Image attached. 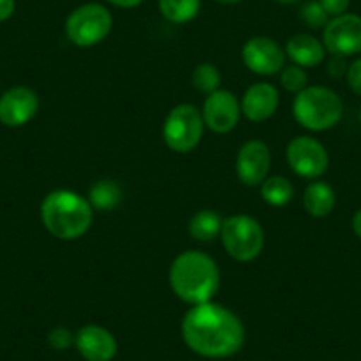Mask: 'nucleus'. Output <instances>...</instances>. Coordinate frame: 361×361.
<instances>
[{"mask_svg":"<svg viewBox=\"0 0 361 361\" xmlns=\"http://www.w3.org/2000/svg\"><path fill=\"white\" fill-rule=\"evenodd\" d=\"M220 71L213 64H200L197 66L192 75L193 87L202 94H213L214 90L220 89Z\"/></svg>","mask_w":361,"mask_h":361,"instance_id":"22","label":"nucleus"},{"mask_svg":"<svg viewBox=\"0 0 361 361\" xmlns=\"http://www.w3.org/2000/svg\"><path fill=\"white\" fill-rule=\"evenodd\" d=\"M15 0H0V22H6L15 13Z\"/></svg>","mask_w":361,"mask_h":361,"instance_id":"28","label":"nucleus"},{"mask_svg":"<svg viewBox=\"0 0 361 361\" xmlns=\"http://www.w3.org/2000/svg\"><path fill=\"white\" fill-rule=\"evenodd\" d=\"M360 123H361V110H360Z\"/></svg>","mask_w":361,"mask_h":361,"instance_id":"34","label":"nucleus"},{"mask_svg":"<svg viewBox=\"0 0 361 361\" xmlns=\"http://www.w3.org/2000/svg\"><path fill=\"white\" fill-rule=\"evenodd\" d=\"M216 2H220V4H238V2H241V0H216Z\"/></svg>","mask_w":361,"mask_h":361,"instance_id":"32","label":"nucleus"},{"mask_svg":"<svg viewBox=\"0 0 361 361\" xmlns=\"http://www.w3.org/2000/svg\"><path fill=\"white\" fill-rule=\"evenodd\" d=\"M158 4L163 18L177 25L192 22L200 11V0H158Z\"/></svg>","mask_w":361,"mask_h":361,"instance_id":"20","label":"nucleus"},{"mask_svg":"<svg viewBox=\"0 0 361 361\" xmlns=\"http://www.w3.org/2000/svg\"><path fill=\"white\" fill-rule=\"evenodd\" d=\"M336 195L331 186L322 180H314L307 186L303 195V206L314 218H324L335 209Z\"/></svg>","mask_w":361,"mask_h":361,"instance_id":"17","label":"nucleus"},{"mask_svg":"<svg viewBox=\"0 0 361 361\" xmlns=\"http://www.w3.org/2000/svg\"><path fill=\"white\" fill-rule=\"evenodd\" d=\"M221 224H224V220H221V216L216 213V211L204 209V211H199V213L190 220L188 228L193 239L207 243V241H213L214 238L220 235Z\"/></svg>","mask_w":361,"mask_h":361,"instance_id":"18","label":"nucleus"},{"mask_svg":"<svg viewBox=\"0 0 361 361\" xmlns=\"http://www.w3.org/2000/svg\"><path fill=\"white\" fill-rule=\"evenodd\" d=\"M48 343L54 347L55 350H64L68 347L75 345V335L69 331L68 328H55L48 335Z\"/></svg>","mask_w":361,"mask_h":361,"instance_id":"25","label":"nucleus"},{"mask_svg":"<svg viewBox=\"0 0 361 361\" xmlns=\"http://www.w3.org/2000/svg\"><path fill=\"white\" fill-rule=\"evenodd\" d=\"M287 161L294 173L305 179H317L328 170V151L312 137L293 138L287 145Z\"/></svg>","mask_w":361,"mask_h":361,"instance_id":"8","label":"nucleus"},{"mask_svg":"<svg viewBox=\"0 0 361 361\" xmlns=\"http://www.w3.org/2000/svg\"><path fill=\"white\" fill-rule=\"evenodd\" d=\"M353 231H354V234H356L357 238L361 239V209L357 211L356 214H354V218H353Z\"/></svg>","mask_w":361,"mask_h":361,"instance_id":"31","label":"nucleus"},{"mask_svg":"<svg viewBox=\"0 0 361 361\" xmlns=\"http://www.w3.org/2000/svg\"><path fill=\"white\" fill-rule=\"evenodd\" d=\"M329 73H331V76H336V78L342 76L343 73H347L343 57H335V55H333V61L329 62Z\"/></svg>","mask_w":361,"mask_h":361,"instance_id":"29","label":"nucleus"},{"mask_svg":"<svg viewBox=\"0 0 361 361\" xmlns=\"http://www.w3.org/2000/svg\"><path fill=\"white\" fill-rule=\"evenodd\" d=\"M241 117V103L231 90L218 89L204 102V124L214 133H228L234 130Z\"/></svg>","mask_w":361,"mask_h":361,"instance_id":"11","label":"nucleus"},{"mask_svg":"<svg viewBox=\"0 0 361 361\" xmlns=\"http://www.w3.org/2000/svg\"><path fill=\"white\" fill-rule=\"evenodd\" d=\"M110 4L117 6V8H124V9H131V8H137L140 6L144 0H106Z\"/></svg>","mask_w":361,"mask_h":361,"instance_id":"30","label":"nucleus"},{"mask_svg":"<svg viewBox=\"0 0 361 361\" xmlns=\"http://www.w3.org/2000/svg\"><path fill=\"white\" fill-rule=\"evenodd\" d=\"M75 347L87 361H110L117 353L116 336L98 324H87L75 335Z\"/></svg>","mask_w":361,"mask_h":361,"instance_id":"14","label":"nucleus"},{"mask_svg":"<svg viewBox=\"0 0 361 361\" xmlns=\"http://www.w3.org/2000/svg\"><path fill=\"white\" fill-rule=\"evenodd\" d=\"M276 2H282V4H294V2H300V0H276Z\"/></svg>","mask_w":361,"mask_h":361,"instance_id":"33","label":"nucleus"},{"mask_svg":"<svg viewBox=\"0 0 361 361\" xmlns=\"http://www.w3.org/2000/svg\"><path fill=\"white\" fill-rule=\"evenodd\" d=\"M280 105L279 90L271 83H253L246 89L241 99V112L252 123H264L275 116Z\"/></svg>","mask_w":361,"mask_h":361,"instance_id":"15","label":"nucleus"},{"mask_svg":"<svg viewBox=\"0 0 361 361\" xmlns=\"http://www.w3.org/2000/svg\"><path fill=\"white\" fill-rule=\"evenodd\" d=\"M170 287L185 303L202 305L213 300L220 289V269L213 257L199 250H188L170 266Z\"/></svg>","mask_w":361,"mask_h":361,"instance_id":"2","label":"nucleus"},{"mask_svg":"<svg viewBox=\"0 0 361 361\" xmlns=\"http://www.w3.org/2000/svg\"><path fill=\"white\" fill-rule=\"evenodd\" d=\"M121 199H123V192H121L119 185L114 183V180L103 179L90 186L89 202L92 209L112 211L119 206Z\"/></svg>","mask_w":361,"mask_h":361,"instance_id":"19","label":"nucleus"},{"mask_svg":"<svg viewBox=\"0 0 361 361\" xmlns=\"http://www.w3.org/2000/svg\"><path fill=\"white\" fill-rule=\"evenodd\" d=\"M220 239L232 259L250 262L257 259L264 248V231L255 218L248 214H234L221 224Z\"/></svg>","mask_w":361,"mask_h":361,"instance_id":"5","label":"nucleus"},{"mask_svg":"<svg viewBox=\"0 0 361 361\" xmlns=\"http://www.w3.org/2000/svg\"><path fill=\"white\" fill-rule=\"evenodd\" d=\"M347 83H349L350 90L354 94L361 96V59L354 61L353 64L347 68Z\"/></svg>","mask_w":361,"mask_h":361,"instance_id":"26","label":"nucleus"},{"mask_svg":"<svg viewBox=\"0 0 361 361\" xmlns=\"http://www.w3.org/2000/svg\"><path fill=\"white\" fill-rule=\"evenodd\" d=\"M260 195H262L264 202H267L269 206L282 207L293 200L294 188L287 177H269L260 185Z\"/></svg>","mask_w":361,"mask_h":361,"instance_id":"21","label":"nucleus"},{"mask_svg":"<svg viewBox=\"0 0 361 361\" xmlns=\"http://www.w3.org/2000/svg\"><path fill=\"white\" fill-rule=\"evenodd\" d=\"M301 20L305 25L312 27V29H321V27L328 25L329 15L324 11L319 0H310L301 8Z\"/></svg>","mask_w":361,"mask_h":361,"instance_id":"24","label":"nucleus"},{"mask_svg":"<svg viewBox=\"0 0 361 361\" xmlns=\"http://www.w3.org/2000/svg\"><path fill=\"white\" fill-rule=\"evenodd\" d=\"M114 25L112 13L102 4H83L76 8L66 20V36L73 44L89 48L102 43Z\"/></svg>","mask_w":361,"mask_h":361,"instance_id":"6","label":"nucleus"},{"mask_svg":"<svg viewBox=\"0 0 361 361\" xmlns=\"http://www.w3.org/2000/svg\"><path fill=\"white\" fill-rule=\"evenodd\" d=\"M39 109V98L30 87H11L0 96V123L20 128L29 123Z\"/></svg>","mask_w":361,"mask_h":361,"instance_id":"12","label":"nucleus"},{"mask_svg":"<svg viewBox=\"0 0 361 361\" xmlns=\"http://www.w3.org/2000/svg\"><path fill=\"white\" fill-rule=\"evenodd\" d=\"M343 103L335 90L328 87H307L293 103V116L298 123L310 131H326L340 123Z\"/></svg>","mask_w":361,"mask_h":361,"instance_id":"4","label":"nucleus"},{"mask_svg":"<svg viewBox=\"0 0 361 361\" xmlns=\"http://www.w3.org/2000/svg\"><path fill=\"white\" fill-rule=\"evenodd\" d=\"M286 55L301 68H315L324 61L326 48L310 34H296L287 41Z\"/></svg>","mask_w":361,"mask_h":361,"instance_id":"16","label":"nucleus"},{"mask_svg":"<svg viewBox=\"0 0 361 361\" xmlns=\"http://www.w3.org/2000/svg\"><path fill=\"white\" fill-rule=\"evenodd\" d=\"M202 112L193 105L183 103L170 110L163 124V140L172 151L192 152L200 144L204 135Z\"/></svg>","mask_w":361,"mask_h":361,"instance_id":"7","label":"nucleus"},{"mask_svg":"<svg viewBox=\"0 0 361 361\" xmlns=\"http://www.w3.org/2000/svg\"><path fill=\"white\" fill-rule=\"evenodd\" d=\"M321 2V6L324 8V11L328 13L329 16H340L343 15V13L349 9V4H350V0H319Z\"/></svg>","mask_w":361,"mask_h":361,"instance_id":"27","label":"nucleus"},{"mask_svg":"<svg viewBox=\"0 0 361 361\" xmlns=\"http://www.w3.org/2000/svg\"><path fill=\"white\" fill-rule=\"evenodd\" d=\"M271 166L269 147L262 140H250L239 149L235 172L246 186H259L267 179Z\"/></svg>","mask_w":361,"mask_h":361,"instance_id":"13","label":"nucleus"},{"mask_svg":"<svg viewBox=\"0 0 361 361\" xmlns=\"http://www.w3.org/2000/svg\"><path fill=\"white\" fill-rule=\"evenodd\" d=\"M280 82H282L286 90L294 92V94H300L301 90L308 87V75L301 66L293 64L280 71Z\"/></svg>","mask_w":361,"mask_h":361,"instance_id":"23","label":"nucleus"},{"mask_svg":"<svg viewBox=\"0 0 361 361\" xmlns=\"http://www.w3.org/2000/svg\"><path fill=\"white\" fill-rule=\"evenodd\" d=\"M186 345L206 357H228L245 343V328L227 307L207 301L193 305L180 322Z\"/></svg>","mask_w":361,"mask_h":361,"instance_id":"1","label":"nucleus"},{"mask_svg":"<svg viewBox=\"0 0 361 361\" xmlns=\"http://www.w3.org/2000/svg\"><path fill=\"white\" fill-rule=\"evenodd\" d=\"M243 62L250 71L262 76L276 75L286 68V51L271 37H252L243 47Z\"/></svg>","mask_w":361,"mask_h":361,"instance_id":"10","label":"nucleus"},{"mask_svg":"<svg viewBox=\"0 0 361 361\" xmlns=\"http://www.w3.org/2000/svg\"><path fill=\"white\" fill-rule=\"evenodd\" d=\"M94 209L87 199L71 190H55L41 204V220L54 238L75 241L87 234Z\"/></svg>","mask_w":361,"mask_h":361,"instance_id":"3","label":"nucleus"},{"mask_svg":"<svg viewBox=\"0 0 361 361\" xmlns=\"http://www.w3.org/2000/svg\"><path fill=\"white\" fill-rule=\"evenodd\" d=\"M322 44L335 57L361 54V16L343 13L329 20L324 27Z\"/></svg>","mask_w":361,"mask_h":361,"instance_id":"9","label":"nucleus"}]
</instances>
